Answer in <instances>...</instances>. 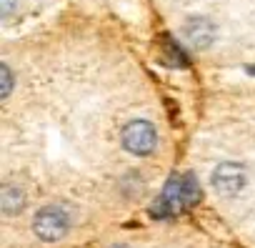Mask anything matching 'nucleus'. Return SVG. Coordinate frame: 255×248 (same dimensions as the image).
Returning a JSON list of instances; mask_svg holds the SVG:
<instances>
[{
    "instance_id": "6e6552de",
    "label": "nucleus",
    "mask_w": 255,
    "mask_h": 248,
    "mask_svg": "<svg viewBox=\"0 0 255 248\" xmlns=\"http://www.w3.org/2000/svg\"><path fill=\"white\" fill-rule=\"evenodd\" d=\"M0 8H3V10H0V15L8 18L13 13V8H15V0H0Z\"/></svg>"
},
{
    "instance_id": "423d86ee",
    "label": "nucleus",
    "mask_w": 255,
    "mask_h": 248,
    "mask_svg": "<svg viewBox=\"0 0 255 248\" xmlns=\"http://www.w3.org/2000/svg\"><path fill=\"white\" fill-rule=\"evenodd\" d=\"M0 208L5 216H18L25 208V191L15 183H8L0 191Z\"/></svg>"
},
{
    "instance_id": "f03ea898",
    "label": "nucleus",
    "mask_w": 255,
    "mask_h": 248,
    "mask_svg": "<svg viewBox=\"0 0 255 248\" xmlns=\"http://www.w3.org/2000/svg\"><path fill=\"white\" fill-rule=\"evenodd\" d=\"M123 148L133 156H148L158 146V131L150 120H130L120 133Z\"/></svg>"
},
{
    "instance_id": "f257e3e1",
    "label": "nucleus",
    "mask_w": 255,
    "mask_h": 248,
    "mask_svg": "<svg viewBox=\"0 0 255 248\" xmlns=\"http://www.w3.org/2000/svg\"><path fill=\"white\" fill-rule=\"evenodd\" d=\"M200 201V186L195 181V176L185 173V176H173L163 193L158 196V201L153 203V216H160V218H168L178 211H185L190 206H195Z\"/></svg>"
},
{
    "instance_id": "0eeeda50",
    "label": "nucleus",
    "mask_w": 255,
    "mask_h": 248,
    "mask_svg": "<svg viewBox=\"0 0 255 248\" xmlns=\"http://www.w3.org/2000/svg\"><path fill=\"white\" fill-rule=\"evenodd\" d=\"M0 78H3V85H0L3 90H0V98L5 100L10 95V90H13V73H10L8 65H0Z\"/></svg>"
},
{
    "instance_id": "39448f33",
    "label": "nucleus",
    "mask_w": 255,
    "mask_h": 248,
    "mask_svg": "<svg viewBox=\"0 0 255 248\" xmlns=\"http://www.w3.org/2000/svg\"><path fill=\"white\" fill-rule=\"evenodd\" d=\"M183 35H185V40H188L190 48L203 50V48L213 45V40H215V25L208 18H188L185 25H183Z\"/></svg>"
},
{
    "instance_id": "20e7f679",
    "label": "nucleus",
    "mask_w": 255,
    "mask_h": 248,
    "mask_svg": "<svg viewBox=\"0 0 255 248\" xmlns=\"http://www.w3.org/2000/svg\"><path fill=\"white\" fill-rule=\"evenodd\" d=\"M210 183H213L215 193H220V196H238L245 188L248 176H245V168L240 163L225 161V163L215 166V171L210 176Z\"/></svg>"
},
{
    "instance_id": "7ed1b4c3",
    "label": "nucleus",
    "mask_w": 255,
    "mask_h": 248,
    "mask_svg": "<svg viewBox=\"0 0 255 248\" xmlns=\"http://www.w3.org/2000/svg\"><path fill=\"white\" fill-rule=\"evenodd\" d=\"M68 228H70V218H68V213H65L63 208H58V206H45V208H40V211L35 213V218H33V231H35V236H38L40 241H48V243L60 241V238L68 233Z\"/></svg>"
}]
</instances>
